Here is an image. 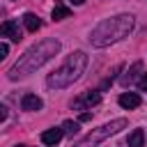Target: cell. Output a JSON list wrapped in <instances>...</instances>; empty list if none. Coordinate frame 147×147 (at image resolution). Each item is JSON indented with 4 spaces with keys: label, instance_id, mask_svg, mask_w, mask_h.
<instances>
[{
    "label": "cell",
    "instance_id": "10",
    "mask_svg": "<svg viewBox=\"0 0 147 147\" xmlns=\"http://www.w3.org/2000/svg\"><path fill=\"white\" fill-rule=\"evenodd\" d=\"M69 16H71V9H69L62 0H57L55 7H53V21H64V18H69Z\"/></svg>",
    "mask_w": 147,
    "mask_h": 147
},
{
    "label": "cell",
    "instance_id": "7",
    "mask_svg": "<svg viewBox=\"0 0 147 147\" xmlns=\"http://www.w3.org/2000/svg\"><path fill=\"white\" fill-rule=\"evenodd\" d=\"M62 136H64L62 126H60V129L55 126V129H48V131H44V133H41V142H44V145H51V147H55V145L62 140Z\"/></svg>",
    "mask_w": 147,
    "mask_h": 147
},
{
    "label": "cell",
    "instance_id": "11",
    "mask_svg": "<svg viewBox=\"0 0 147 147\" xmlns=\"http://www.w3.org/2000/svg\"><path fill=\"white\" fill-rule=\"evenodd\" d=\"M126 145H129V147H142V145H145V133H142V129H133V131L129 133V138H126Z\"/></svg>",
    "mask_w": 147,
    "mask_h": 147
},
{
    "label": "cell",
    "instance_id": "3",
    "mask_svg": "<svg viewBox=\"0 0 147 147\" xmlns=\"http://www.w3.org/2000/svg\"><path fill=\"white\" fill-rule=\"evenodd\" d=\"M85 67H87V55L83 53V51H76V53H71L53 74H48V78H46V85L51 87V90H62V87H69L74 80H78L80 78V74L85 71Z\"/></svg>",
    "mask_w": 147,
    "mask_h": 147
},
{
    "label": "cell",
    "instance_id": "12",
    "mask_svg": "<svg viewBox=\"0 0 147 147\" xmlns=\"http://www.w3.org/2000/svg\"><path fill=\"white\" fill-rule=\"evenodd\" d=\"M23 25H25V30H30V32H37L39 28H41V21L32 14V11H28V14H23Z\"/></svg>",
    "mask_w": 147,
    "mask_h": 147
},
{
    "label": "cell",
    "instance_id": "19",
    "mask_svg": "<svg viewBox=\"0 0 147 147\" xmlns=\"http://www.w3.org/2000/svg\"><path fill=\"white\" fill-rule=\"evenodd\" d=\"M71 2H74V5H83L85 0H71Z\"/></svg>",
    "mask_w": 147,
    "mask_h": 147
},
{
    "label": "cell",
    "instance_id": "5",
    "mask_svg": "<svg viewBox=\"0 0 147 147\" xmlns=\"http://www.w3.org/2000/svg\"><path fill=\"white\" fill-rule=\"evenodd\" d=\"M99 101H101V92L92 90V92H85V94L76 96V99L71 101V108H76V110H85V108H92V106H96Z\"/></svg>",
    "mask_w": 147,
    "mask_h": 147
},
{
    "label": "cell",
    "instance_id": "13",
    "mask_svg": "<svg viewBox=\"0 0 147 147\" xmlns=\"http://www.w3.org/2000/svg\"><path fill=\"white\" fill-rule=\"evenodd\" d=\"M138 71H142V64H140V62H136V64H133V67H131V69H129V71H126V74L119 78V80H122V85H131V83L136 80Z\"/></svg>",
    "mask_w": 147,
    "mask_h": 147
},
{
    "label": "cell",
    "instance_id": "9",
    "mask_svg": "<svg viewBox=\"0 0 147 147\" xmlns=\"http://www.w3.org/2000/svg\"><path fill=\"white\" fill-rule=\"evenodd\" d=\"M41 106H44V101L37 94H25L23 101H21V108L23 110H41Z\"/></svg>",
    "mask_w": 147,
    "mask_h": 147
},
{
    "label": "cell",
    "instance_id": "1",
    "mask_svg": "<svg viewBox=\"0 0 147 147\" xmlns=\"http://www.w3.org/2000/svg\"><path fill=\"white\" fill-rule=\"evenodd\" d=\"M57 51H60V41H57V39H53V37L41 39L39 44L30 46V48L18 57V62L9 69V78H11V80H18V78H25V76L34 74V71L41 69L51 57H55Z\"/></svg>",
    "mask_w": 147,
    "mask_h": 147
},
{
    "label": "cell",
    "instance_id": "2",
    "mask_svg": "<svg viewBox=\"0 0 147 147\" xmlns=\"http://www.w3.org/2000/svg\"><path fill=\"white\" fill-rule=\"evenodd\" d=\"M133 30V16L131 14H119V16H113V18H103L90 34V41L92 46H110L119 39H124L129 32Z\"/></svg>",
    "mask_w": 147,
    "mask_h": 147
},
{
    "label": "cell",
    "instance_id": "8",
    "mask_svg": "<svg viewBox=\"0 0 147 147\" xmlns=\"http://www.w3.org/2000/svg\"><path fill=\"white\" fill-rule=\"evenodd\" d=\"M119 106L126 108V110H133V108L140 106V96H138L136 92H124V94L119 96Z\"/></svg>",
    "mask_w": 147,
    "mask_h": 147
},
{
    "label": "cell",
    "instance_id": "18",
    "mask_svg": "<svg viewBox=\"0 0 147 147\" xmlns=\"http://www.w3.org/2000/svg\"><path fill=\"white\" fill-rule=\"evenodd\" d=\"M90 119H92L90 113H80V117H78V122H90Z\"/></svg>",
    "mask_w": 147,
    "mask_h": 147
},
{
    "label": "cell",
    "instance_id": "20",
    "mask_svg": "<svg viewBox=\"0 0 147 147\" xmlns=\"http://www.w3.org/2000/svg\"><path fill=\"white\" fill-rule=\"evenodd\" d=\"M16 147H28V145H16Z\"/></svg>",
    "mask_w": 147,
    "mask_h": 147
},
{
    "label": "cell",
    "instance_id": "4",
    "mask_svg": "<svg viewBox=\"0 0 147 147\" xmlns=\"http://www.w3.org/2000/svg\"><path fill=\"white\" fill-rule=\"evenodd\" d=\"M126 126V119H113V122H108V124H103V126H99L96 131H92L90 136H85L80 142H76L74 147H96L101 140H106L108 136H115L117 131H122Z\"/></svg>",
    "mask_w": 147,
    "mask_h": 147
},
{
    "label": "cell",
    "instance_id": "16",
    "mask_svg": "<svg viewBox=\"0 0 147 147\" xmlns=\"http://www.w3.org/2000/svg\"><path fill=\"white\" fill-rule=\"evenodd\" d=\"M7 55H9V46H7V44H0V62H2Z\"/></svg>",
    "mask_w": 147,
    "mask_h": 147
},
{
    "label": "cell",
    "instance_id": "6",
    "mask_svg": "<svg viewBox=\"0 0 147 147\" xmlns=\"http://www.w3.org/2000/svg\"><path fill=\"white\" fill-rule=\"evenodd\" d=\"M0 37H9L11 41H21L23 37H21V30H18V23L16 21H5V23H0Z\"/></svg>",
    "mask_w": 147,
    "mask_h": 147
},
{
    "label": "cell",
    "instance_id": "17",
    "mask_svg": "<svg viewBox=\"0 0 147 147\" xmlns=\"http://www.w3.org/2000/svg\"><path fill=\"white\" fill-rule=\"evenodd\" d=\"M5 119H7V106L0 103V122H5Z\"/></svg>",
    "mask_w": 147,
    "mask_h": 147
},
{
    "label": "cell",
    "instance_id": "15",
    "mask_svg": "<svg viewBox=\"0 0 147 147\" xmlns=\"http://www.w3.org/2000/svg\"><path fill=\"white\" fill-rule=\"evenodd\" d=\"M138 90H140V92H147V71L140 76V80H138Z\"/></svg>",
    "mask_w": 147,
    "mask_h": 147
},
{
    "label": "cell",
    "instance_id": "14",
    "mask_svg": "<svg viewBox=\"0 0 147 147\" xmlns=\"http://www.w3.org/2000/svg\"><path fill=\"white\" fill-rule=\"evenodd\" d=\"M62 131H64V136L74 138V136L80 131V126H78V122H74V119H64V124H62Z\"/></svg>",
    "mask_w": 147,
    "mask_h": 147
}]
</instances>
